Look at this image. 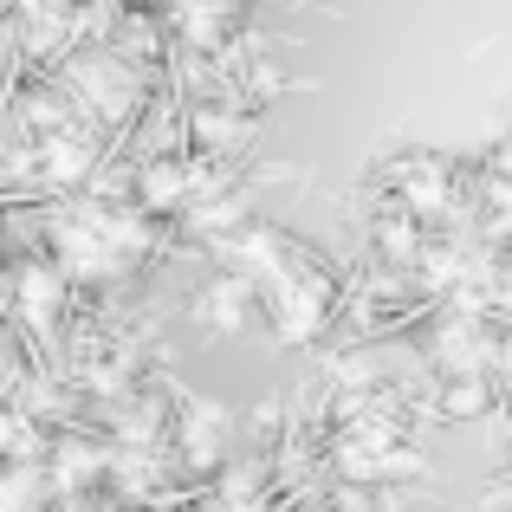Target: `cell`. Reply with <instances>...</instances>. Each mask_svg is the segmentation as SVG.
Masks as SVG:
<instances>
[{"mask_svg": "<svg viewBox=\"0 0 512 512\" xmlns=\"http://www.w3.org/2000/svg\"><path fill=\"white\" fill-rule=\"evenodd\" d=\"M188 312H195V325L208 331V338H240V331H253V318H260V286H253L247 273H234V266H221V279H208Z\"/></svg>", "mask_w": 512, "mask_h": 512, "instance_id": "cell-6", "label": "cell"}, {"mask_svg": "<svg viewBox=\"0 0 512 512\" xmlns=\"http://www.w3.org/2000/svg\"><path fill=\"white\" fill-rule=\"evenodd\" d=\"M435 409L448 415V422H467V415H480V409H487V383H480L474 370H467V376H441Z\"/></svg>", "mask_w": 512, "mask_h": 512, "instance_id": "cell-11", "label": "cell"}, {"mask_svg": "<svg viewBox=\"0 0 512 512\" xmlns=\"http://www.w3.org/2000/svg\"><path fill=\"white\" fill-rule=\"evenodd\" d=\"M98 163H104V143L78 124H59L46 137H33V175H26V188H39V195H78L98 175Z\"/></svg>", "mask_w": 512, "mask_h": 512, "instance_id": "cell-3", "label": "cell"}, {"mask_svg": "<svg viewBox=\"0 0 512 512\" xmlns=\"http://www.w3.org/2000/svg\"><path fill=\"white\" fill-rule=\"evenodd\" d=\"M331 305H338L331 273L318 260H305L299 247H286V260L260 279V312H266V325H273L279 344H312L318 331H325Z\"/></svg>", "mask_w": 512, "mask_h": 512, "instance_id": "cell-1", "label": "cell"}, {"mask_svg": "<svg viewBox=\"0 0 512 512\" xmlns=\"http://www.w3.org/2000/svg\"><path fill=\"white\" fill-rule=\"evenodd\" d=\"M182 130H188V143H195L201 156H240L253 143V111L234 104V91H195Z\"/></svg>", "mask_w": 512, "mask_h": 512, "instance_id": "cell-5", "label": "cell"}, {"mask_svg": "<svg viewBox=\"0 0 512 512\" xmlns=\"http://www.w3.org/2000/svg\"><path fill=\"white\" fill-rule=\"evenodd\" d=\"M65 91H72V104L78 111H91L98 124H124L130 111L143 104V65L130 59V52H117V46H78L72 59H65V78H59Z\"/></svg>", "mask_w": 512, "mask_h": 512, "instance_id": "cell-2", "label": "cell"}, {"mask_svg": "<svg viewBox=\"0 0 512 512\" xmlns=\"http://www.w3.org/2000/svg\"><path fill=\"white\" fill-rule=\"evenodd\" d=\"M195 182H201V163H195V156L143 150L137 156V175H130V195H137L143 214H182L188 195H195Z\"/></svg>", "mask_w": 512, "mask_h": 512, "instance_id": "cell-7", "label": "cell"}, {"mask_svg": "<svg viewBox=\"0 0 512 512\" xmlns=\"http://www.w3.org/2000/svg\"><path fill=\"white\" fill-rule=\"evenodd\" d=\"M487 338H480L467 318H441V331H435V350H428V370H441V376H467V370H480L487 363V350H480Z\"/></svg>", "mask_w": 512, "mask_h": 512, "instance_id": "cell-10", "label": "cell"}, {"mask_svg": "<svg viewBox=\"0 0 512 512\" xmlns=\"http://www.w3.org/2000/svg\"><path fill=\"white\" fill-rule=\"evenodd\" d=\"M227 448H234V415H227V402H214V396H182L175 402V454H182L195 474L221 467Z\"/></svg>", "mask_w": 512, "mask_h": 512, "instance_id": "cell-4", "label": "cell"}, {"mask_svg": "<svg viewBox=\"0 0 512 512\" xmlns=\"http://www.w3.org/2000/svg\"><path fill=\"white\" fill-rule=\"evenodd\" d=\"M448 182H454L448 156H402V163L389 169V195L409 214H428V221L448 214Z\"/></svg>", "mask_w": 512, "mask_h": 512, "instance_id": "cell-9", "label": "cell"}, {"mask_svg": "<svg viewBox=\"0 0 512 512\" xmlns=\"http://www.w3.org/2000/svg\"><path fill=\"white\" fill-rule=\"evenodd\" d=\"M221 512H286V506L266 500V493H247V500H221Z\"/></svg>", "mask_w": 512, "mask_h": 512, "instance_id": "cell-12", "label": "cell"}, {"mask_svg": "<svg viewBox=\"0 0 512 512\" xmlns=\"http://www.w3.org/2000/svg\"><path fill=\"white\" fill-rule=\"evenodd\" d=\"M65 286H72V279L59 273V260H26L20 273H13V318H20L33 338H59Z\"/></svg>", "mask_w": 512, "mask_h": 512, "instance_id": "cell-8", "label": "cell"}]
</instances>
